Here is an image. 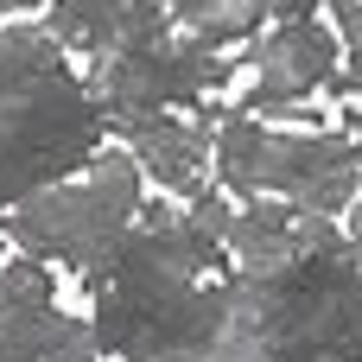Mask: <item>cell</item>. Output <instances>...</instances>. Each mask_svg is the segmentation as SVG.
<instances>
[{
	"label": "cell",
	"mask_w": 362,
	"mask_h": 362,
	"mask_svg": "<svg viewBox=\"0 0 362 362\" xmlns=\"http://www.w3.org/2000/svg\"><path fill=\"white\" fill-rule=\"evenodd\" d=\"M159 6H165V25L204 51H223L229 38H248L267 19L261 0H159Z\"/></svg>",
	"instance_id": "10"
},
{
	"label": "cell",
	"mask_w": 362,
	"mask_h": 362,
	"mask_svg": "<svg viewBox=\"0 0 362 362\" xmlns=\"http://www.w3.org/2000/svg\"><path fill=\"white\" fill-rule=\"evenodd\" d=\"M121 146L134 153V165H146L172 197H197L210 191V159H216V108L204 121H178V115H134L115 121Z\"/></svg>",
	"instance_id": "8"
},
{
	"label": "cell",
	"mask_w": 362,
	"mask_h": 362,
	"mask_svg": "<svg viewBox=\"0 0 362 362\" xmlns=\"http://www.w3.org/2000/svg\"><path fill=\"white\" fill-rule=\"evenodd\" d=\"M0 13H6V0H0Z\"/></svg>",
	"instance_id": "14"
},
{
	"label": "cell",
	"mask_w": 362,
	"mask_h": 362,
	"mask_svg": "<svg viewBox=\"0 0 362 362\" xmlns=\"http://www.w3.org/2000/svg\"><path fill=\"white\" fill-rule=\"evenodd\" d=\"M6 6H38V0H6Z\"/></svg>",
	"instance_id": "13"
},
{
	"label": "cell",
	"mask_w": 362,
	"mask_h": 362,
	"mask_svg": "<svg viewBox=\"0 0 362 362\" xmlns=\"http://www.w3.org/2000/svg\"><path fill=\"white\" fill-rule=\"evenodd\" d=\"M45 32L64 51H83L89 64H102L127 38V0H45Z\"/></svg>",
	"instance_id": "9"
},
{
	"label": "cell",
	"mask_w": 362,
	"mask_h": 362,
	"mask_svg": "<svg viewBox=\"0 0 362 362\" xmlns=\"http://www.w3.org/2000/svg\"><path fill=\"white\" fill-rule=\"evenodd\" d=\"M229 76H235L229 57H216V51H204L165 25L159 38H127L95 64V102L115 127L134 115H165L172 102H197V95L223 89Z\"/></svg>",
	"instance_id": "4"
},
{
	"label": "cell",
	"mask_w": 362,
	"mask_h": 362,
	"mask_svg": "<svg viewBox=\"0 0 362 362\" xmlns=\"http://www.w3.org/2000/svg\"><path fill=\"white\" fill-rule=\"evenodd\" d=\"M337 76V38L325 19L293 13L280 19L255 51H248V89H242V115H267L280 102H305Z\"/></svg>",
	"instance_id": "6"
},
{
	"label": "cell",
	"mask_w": 362,
	"mask_h": 362,
	"mask_svg": "<svg viewBox=\"0 0 362 362\" xmlns=\"http://www.w3.org/2000/svg\"><path fill=\"white\" fill-rule=\"evenodd\" d=\"M337 235H344L337 216H312L286 197H235V210L223 223V248L235 255L242 274H280L286 261L331 248Z\"/></svg>",
	"instance_id": "7"
},
{
	"label": "cell",
	"mask_w": 362,
	"mask_h": 362,
	"mask_svg": "<svg viewBox=\"0 0 362 362\" xmlns=\"http://www.w3.org/2000/svg\"><path fill=\"white\" fill-rule=\"evenodd\" d=\"M229 197H286L312 216H344L362 185V146L350 134L274 127L261 115L216 108V159Z\"/></svg>",
	"instance_id": "2"
},
{
	"label": "cell",
	"mask_w": 362,
	"mask_h": 362,
	"mask_svg": "<svg viewBox=\"0 0 362 362\" xmlns=\"http://www.w3.org/2000/svg\"><path fill=\"white\" fill-rule=\"evenodd\" d=\"M95 331L57 305L45 261L19 255L0 267V362H95Z\"/></svg>",
	"instance_id": "5"
},
{
	"label": "cell",
	"mask_w": 362,
	"mask_h": 362,
	"mask_svg": "<svg viewBox=\"0 0 362 362\" xmlns=\"http://www.w3.org/2000/svg\"><path fill=\"white\" fill-rule=\"evenodd\" d=\"M356 362H362V356H356Z\"/></svg>",
	"instance_id": "15"
},
{
	"label": "cell",
	"mask_w": 362,
	"mask_h": 362,
	"mask_svg": "<svg viewBox=\"0 0 362 362\" xmlns=\"http://www.w3.org/2000/svg\"><path fill=\"white\" fill-rule=\"evenodd\" d=\"M337 25H344V45H337V51L350 57V70L331 76L325 89H331V95H362V0H344V6H337Z\"/></svg>",
	"instance_id": "11"
},
{
	"label": "cell",
	"mask_w": 362,
	"mask_h": 362,
	"mask_svg": "<svg viewBox=\"0 0 362 362\" xmlns=\"http://www.w3.org/2000/svg\"><path fill=\"white\" fill-rule=\"evenodd\" d=\"M261 6H267V13H286V19H293V13H312V6H325V0H261ZM331 6H344V0H331Z\"/></svg>",
	"instance_id": "12"
},
{
	"label": "cell",
	"mask_w": 362,
	"mask_h": 362,
	"mask_svg": "<svg viewBox=\"0 0 362 362\" xmlns=\"http://www.w3.org/2000/svg\"><path fill=\"white\" fill-rule=\"evenodd\" d=\"M134 216H140V165L127 146L121 153L102 146L83 172L32 191L0 229H6V242H19V255L57 261V267L83 274V286H95L115 242L134 229Z\"/></svg>",
	"instance_id": "3"
},
{
	"label": "cell",
	"mask_w": 362,
	"mask_h": 362,
	"mask_svg": "<svg viewBox=\"0 0 362 362\" xmlns=\"http://www.w3.org/2000/svg\"><path fill=\"white\" fill-rule=\"evenodd\" d=\"M102 140L108 115L64 70V45L32 19L0 25V204L83 172Z\"/></svg>",
	"instance_id": "1"
}]
</instances>
